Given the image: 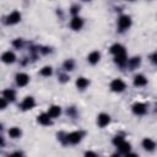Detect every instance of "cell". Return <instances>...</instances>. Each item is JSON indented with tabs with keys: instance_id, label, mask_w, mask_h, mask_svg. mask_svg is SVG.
<instances>
[{
	"instance_id": "cell-1",
	"label": "cell",
	"mask_w": 157,
	"mask_h": 157,
	"mask_svg": "<svg viewBox=\"0 0 157 157\" xmlns=\"http://www.w3.org/2000/svg\"><path fill=\"white\" fill-rule=\"evenodd\" d=\"M113 144H114L121 152H124V153H128V152L130 151V144L126 142V141H124V139H123L121 136H115V137L113 139Z\"/></svg>"
},
{
	"instance_id": "cell-2",
	"label": "cell",
	"mask_w": 157,
	"mask_h": 157,
	"mask_svg": "<svg viewBox=\"0 0 157 157\" xmlns=\"http://www.w3.org/2000/svg\"><path fill=\"white\" fill-rule=\"evenodd\" d=\"M110 88H112L114 92H121V91L125 88V83H124L120 78H115V80L112 81Z\"/></svg>"
},
{
	"instance_id": "cell-3",
	"label": "cell",
	"mask_w": 157,
	"mask_h": 157,
	"mask_svg": "<svg viewBox=\"0 0 157 157\" xmlns=\"http://www.w3.org/2000/svg\"><path fill=\"white\" fill-rule=\"evenodd\" d=\"M118 25H119V28H120V31H124V29H126L130 25H131V20H130V17L129 16H121L120 18H119V21H118Z\"/></svg>"
},
{
	"instance_id": "cell-4",
	"label": "cell",
	"mask_w": 157,
	"mask_h": 157,
	"mask_svg": "<svg viewBox=\"0 0 157 157\" xmlns=\"http://www.w3.org/2000/svg\"><path fill=\"white\" fill-rule=\"evenodd\" d=\"M20 20H21L20 12H18V11H13V12H11V13L7 16V21H6V22L13 25V23H17Z\"/></svg>"
},
{
	"instance_id": "cell-5",
	"label": "cell",
	"mask_w": 157,
	"mask_h": 157,
	"mask_svg": "<svg viewBox=\"0 0 157 157\" xmlns=\"http://www.w3.org/2000/svg\"><path fill=\"white\" fill-rule=\"evenodd\" d=\"M28 80H29V77L26 74H17L16 75V82L18 86H26L28 83Z\"/></svg>"
},
{
	"instance_id": "cell-6",
	"label": "cell",
	"mask_w": 157,
	"mask_h": 157,
	"mask_svg": "<svg viewBox=\"0 0 157 157\" xmlns=\"http://www.w3.org/2000/svg\"><path fill=\"white\" fill-rule=\"evenodd\" d=\"M33 105H34V99H33L32 97H26L25 101H23L22 104H21V108H22L23 110H27V109L33 108Z\"/></svg>"
},
{
	"instance_id": "cell-7",
	"label": "cell",
	"mask_w": 157,
	"mask_h": 157,
	"mask_svg": "<svg viewBox=\"0 0 157 157\" xmlns=\"http://www.w3.org/2000/svg\"><path fill=\"white\" fill-rule=\"evenodd\" d=\"M132 112H134L135 114H139V115L145 114V113H146V105L142 104V103H135V104L132 105Z\"/></svg>"
},
{
	"instance_id": "cell-8",
	"label": "cell",
	"mask_w": 157,
	"mask_h": 157,
	"mask_svg": "<svg viewBox=\"0 0 157 157\" xmlns=\"http://www.w3.org/2000/svg\"><path fill=\"white\" fill-rule=\"evenodd\" d=\"M109 120H110L109 115H107V114H104V113H102V114L98 115V125H99L101 128L108 125V124H109Z\"/></svg>"
},
{
	"instance_id": "cell-9",
	"label": "cell",
	"mask_w": 157,
	"mask_h": 157,
	"mask_svg": "<svg viewBox=\"0 0 157 157\" xmlns=\"http://www.w3.org/2000/svg\"><path fill=\"white\" fill-rule=\"evenodd\" d=\"M66 139H67V141L71 142V144H77V142L81 140V134L77 132V131H75V132L69 134V135L66 136Z\"/></svg>"
},
{
	"instance_id": "cell-10",
	"label": "cell",
	"mask_w": 157,
	"mask_h": 157,
	"mask_svg": "<svg viewBox=\"0 0 157 157\" xmlns=\"http://www.w3.org/2000/svg\"><path fill=\"white\" fill-rule=\"evenodd\" d=\"M82 25H83V22H82V20H81L80 17H74V18L71 20V23H70L71 28L75 29V31L80 29V28L82 27Z\"/></svg>"
},
{
	"instance_id": "cell-11",
	"label": "cell",
	"mask_w": 157,
	"mask_h": 157,
	"mask_svg": "<svg viewBox=\"0 0 157 157\" xmlns=\"http://www.w3.org/2000/svg\"><path fill=\"white\" fill-rule=\"evenodd\" d=\"M1 59H2V61H4V63H6V64L13 63V61H15V54H13L12 52H6V53H4V54H2Z\"/></svg>"
},
{
	"instance_id": "cell-12",
	"label": "cell",
	"mask_w": 157,
	"mask_h": 157,
	"mask_svg": "<svg viewBox=\"0 0 157 157\" xmlns=\"http://www.w3.org/2000/svg\"><path fill=\"white\" fill-rule=\"evenodd\" d=\"M115 63L117 64H119V65H124L125 63H126V54H125V52H121V53H119V54H115Z\"/></svg>"
},
{
	"instance_id": "cell-13",
	"label": "cell",
	"mask_w": 157,
	"mask_h": 157,
	"mask_svg": "<svg viewBox=\"0 0 157 157\" xmlns=\"http://www.w3.org/2000/svg\"><path fill=\"white\" fill-rule=\"evenodd\" d=\"M134 83H135V86H145L147 83V80L142 75H136L134 78Z\"/></svg>"
},
{
	"instance_id": "cell-14",
	"label": "cell",
	"mask_w": 157,
	"mask_h": 157,
	"mask_svg": "<svg viewBox=\"0 0 157 157\" xmlns=\"http://www.w3.org/2000/svg\"><path fill=\"white\" fill-rule=\"evenodd\" d=\"M60 113H61V109H60V107H58V105L50 107V108H49V112H48V114L50 115V118H55V117H58Z\"/></svg>"
},
{
	"instance_id": "cell-15",
	"label": "cell",
	"mask_w": 157,
	"mask_h": 157,
	"mask_svg": "<svg viewBox=\"0 0 157 157\" xmlns=\"http://www.w3.org/2000/svg\"><path fill=\"white\" fill-rule=\"evenodd\" d=\"M99 58H101V54H99L98 52H92V53L88 55V61H90L91 64H96V63H98Z\"/></svg>"
},
{
	"instance_id": "cell-16",
	"label": "cell",
	"mask_w": 157,
	"mask_h": 157,
	"mask_svg": "<svg viewBox=\"0 0 157 157\" xmlns=\"http://www.w3.org/2000/svg\"><path fill=\"white\" fill-rule=\"evenodd\" d=\"M38 121L43 125H49L50 124V115L49 114H40L38 117Z\"/></svg>"
},
{
	"instance_id": "cell-17",
	"label": "cell",
	"mask_w": 157,
	"mask_h": 157,
	"mask_svg": "<svg viewBox=\"0 0 157 157\" xmlns=\"http://www.w3.org/2000/svg\"><path fill=\"white\" fill-rule=\"evenodd\" d=\"M76 86H77L78 88L83 90L85 87L88 86V80L85 78V77H80V78H77V81H76Z\"/></svg>"
},
{
	"instance_id": "cell-18",
	"label": "cell",
	"mask_w": 157,
	"mask_h": 157,
	"mask_svg": "<svg viewBox=\"0 0 157 157\" xmlns=\"http://www.w3.org/2000/svg\"><path fill=\"white\" fill-rule=\"evenodd\" d=\"M142 146H144L146 150L151 151V150L155 148V142H153L151 139H145V140L142 141Z\"/></svg>"
},
{
	"instance_id": "cell-19",
	"label": "cell",
	"mask_w": 157,
	"mask_h": 157,
	"mask_svg": "<svg viewBox=\"0 0 157 157\" xmlns=\"http://www.w3.org/2000/svg\"><path fill=\"white\" fill-rule=\"evenodd\" d=\"M110 52H112L113 54H119V53L125 52V50H124V47H123V45H120V44H114V45H112Z\"/></svg>"
},
{
	"instance_id": "cell-20",
	"label": "cell",
	"mask_w": 157,
	"mask_h": 157,
	"mask_svg": "<svg viewBox=\"0 0 157 157\" xmlns=\"http://www.w3.org/2000/svg\"><path fill=\"white\" fill-rule=\"evenodd\" d=\"M4 97L7 99V101H13L15 99V92L12 90H5L4 91Z\"/></svg>"
},
{
	"instance_id": "cell-21",
	"label": "cell",
	"mask_w": 157,
	"mask_h": 157,
	"mask_svg": "<svg viewBox=\"0 0 157 157\" xmlns=\"http://www.w3.org/2000/svg\"><path fill=\"white\" fill-rule=\"evenodd\" d=\"M9 135H10L11 137H13V139L20 137V135H21V130H20L18 128H11V129L9 130Z\"/></svg>"
},
{
	"instance_id": "cell-22",
	"label": "cell",
	"mask_w": 157,
	"mask_h": 157,
	"mask_svg": "<svg viewBox=\"0 0 157 157\" xmlns=\"http://www.w3.org/2000/svg\"><path fill=\"white\" fill-rule=\"evenodd\" d=\"M40 75H43V76H49V75H52V67H50V66H44V67L40 70Z\"/></svg>"
},
{
	"instance_id": "cell-23",
	"label": "cell",
	"mask_w": 157,
	"mask_h": 157,
	"mask_svg": "<svg viewBox=\"0 0 157 157\" xmlns=\"http://www.w3.org/2000/svg\"><path fill=\"white\" fill-rule=\"evenodd\" d=\"M139 64H140V58H132V59L130 60L131 67H135V66H137Z\"/></svg>"
},
{
	"instance_id": "cell-24",
	"label": "cell",
	"mask_w": 157,
	"mask_h": 157,
	"mask_svg": "<svg viewBox=\"0 0 157 157\" xmlns=\"http://www.w3.org/2000/svg\"><path fill=\"white\" fill-rule=\"evenodd\" d=\"M64 66H65L66 70H72V67H74V63H72L71 60H67V61H65Z\"/></svg>"
},
{
	"instance_id": "cell-25",
	"label": "cell",
	"mask_w": 157,
	"mask_h": 157,
	"mask_svg": "<svg viewBox=\"0 0 157 157\" xmlns=\"http://www.w3.org/2000/svg\"><path fill=\"white\" fill-rule=\"evenodd\" d=\"M6 101H7V99H6L5 97L0 99V108H1V109H4V108L6 107Z\"/></svg>"
},
{
	"instance_id": "cell-26",
	"label": "cell",
	"mask_w": 157,
	"mask_h": 157,
	"mask_svg": "<svg viewBox=\"0 0 157 157\" xmlns=\"http://www.w3.org/2000/svg\"><path fill=\"white\" fill-rule=\"evenodd\" d=\"M13 45H15V47H20V45H21V40H20V39H16V40L13 42Z\"/></svg>"
},
{
	"instance_id": "cell-27",
	"label": "cell",
	"mask_w": 157,
	"mask_h": 157,
	"mask_svg": "<svg viewBox=\"0 0 157 157\" xmlns=\"http://www.w3.org/2000/svg\"><path fill=\"white\" fill-rule=\"evenodd\" d=\"M152 61H153L155 64H157V53H155V54L152 55Z\"/></svg>"
},
{
	"instance_id": "cell-28",
	"label": "cell",
	"mask_w": 157,
	"mask_h": 157,
	"mask_svg": "<svg viewBox=\"0 0 157 157\" xmlns=\"http://www.w3.org/2000/svg\"><path fill=\"white\" fill-rule=\"evenodd\" d=\"M78 9H80V7H77V6H72V10H71V12H72V13H76V12L78 11Z\"/></svg>"
},
{
	"instance_id": "cell-29",
	"label": "cell",
	"mask_w": 157,
	"mask_h": 157,
	"mask_svg": "<svg viewBox=\"0 0 157 157\" xmlns=\"http://www.w3.org/2000/svg\"><path fill=\"white\" fill-rule=\"evenodd\" d=\"M86 155H87V156H88V155H90V156H94V153H92V152H86Z\"/></svg>"
},
{
	"instance_id": "cell-30",
	"label": "cell",
	"mask_w": 157,
	"mask_h": 157,
	"mask_svg": "<svg viewBox=\"0 0 157 157\" xmlns=\"http://www.w3.org/2000/svg\"><path fill=\"white\" fill-rule=\"evenodd\" d=\"M83 1H90V0H83Z\"/></svg>"
}]
</instances>
